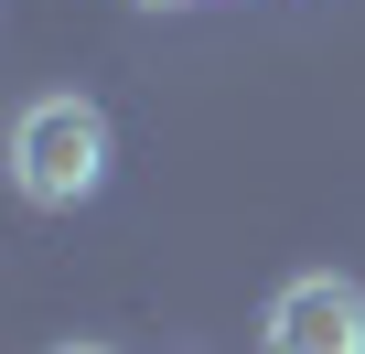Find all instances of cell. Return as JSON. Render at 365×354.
Instances as JSON below:
<instances>
[{
    "label": "cell",
    "mask_w": 365,
    "mask_h": 354,
    "mask_svg": "<svg viewBox=\"0 0 365 354\" xmlns=\"http://www.w3.org/2000/svg\"><path fill=\"white\" fill-rule=\"evenodd\" d=\"M11 183L43 215H65V204H86L108 183V118H97V97H33L11 118Z\"/></svg>",
    "instance_id": "1"
},
{
    "label": "cell",
    "mask_w": 365,
    "mask_h": 354,
    "mask_svg": "<svg viewBox=\"0 0 365 354\" xmlns=\"http://www.w3.org/2000/svg\"><path fill=\"white\" fill-rule=\"evenodd\" d=\"M258 343H269V354H365V290H354L344 269H301V279L269 301Z\"/></svg>",
    "instance_id": "2"
},
{
    "label": "cell",
    "mask_w": 365,
    "mask_h": 354,
    "mask_svg": "<svg viewBox=\"0 0 365 354\" xmlns=\"http://www.w3.org/2000/svg\"><path fill=\"white\" fill-rule=\"evenodd\" d=\"M65 354H108V343H65Z\"/></svg>",
    "instance_id": "3"
},
{
    "label": "cell",
    "mask_w": 365,
    "mask_h": 354,
    "mask_svg": "<svg viewBox=\"0 0 365 354\" xmlns=\"http://www.w3.org/2000/svg\"><path fill=\"white\" fill-rule=\"evenodd\" d=\"M150 11H172V0H150Z\"/></svg>",
    "instance_id": "4"
}]
</instances>
